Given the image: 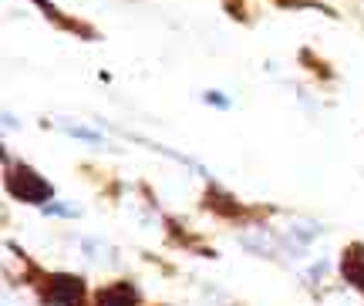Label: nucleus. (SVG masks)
Returning a JSON list of instances; mask_svg holds the SVG:
<instances>
[{
    "label": "nucleus",
    "instance_id": "nucleus-3",
    "mask_svg": "<svg viewBox=\"0 0 364 306\" xmlns=\"http://www.w3.org/2000/svg\"><path fill=\"white\" fill-rule=\"evenodd\" d=\"M341 269H344V280L364 290V246H351L344 259H341Z\"/></svg>",
    "mask_w": 364,
    "mask_h": 306
},
{
    "label": "nucleus",
    "instance_id": "nucleus-7",
    "mask_svg": "<svg viewBox=\"0 0 364 306\" xmlns=\"http://www.w3.org/2000/svg\"><path fill=\"white\" fill-rule=\"evenodd\" d=\"M206 102H209V104H216V108H230V102L223 98L220 91H209V94H206Z\"/></svg>",
    "mask_w": 364,
    "mask_h": 306
},
{
    "label": "nucleus",
    "instance_id": "nucleus-4",
    "mask_svg": "<svg viewBox=\"0 0 364 306\" xmlns=\"http://www.w3.org/2000/svg\"><path fill=\"white\" fill-rule=\"evenodd\" d=\"M98 306H135V290L132 286H115L98 296Z\"/></svg>",
    "mask_w": 364,
    "mask_h": 306
},
{
    "label": "nucleus",
    "instance_id": "nucleus-5",
    "mask_svg": "<svg viewBox=\"0 0 364 306\" xmlns=\"http://www.w3.org/2000/svg\"><path fill=\"white\" fill-rule=\"evenodd\" d=\"M58 128H61V131H68V135H71V138H85V141H102V135H98V131H91V128H85V125H71V121H68V118H61V121H58Z\"/></svg>",
    "mask_w": 364,
    "mask_h": 306
},
{
    "label": "nucleus",
    "instance_id": "nucleus-8",
    "mask_svg": "<svg viewBox=\"0 0 364 306\" xmlns=\"http://www.w3.org/2000/svg\"><path fill=\"white\" fill-rule=\"evenodd\" d=\"M324 273H327V263H317V266H314L311 273H307V280H311V283H314V280H321Z\"/></svg>",
    "mask_w": 364,
    "mask_h": 306
},
{
    "label": "nucleus",
    "instance_id": "nucleus-1",
    "mask_svg": "<svg viewBox=\"0 0 364 306\" xmlns=\"http://www.w3.org/2000/svg\"><path fill=\"white\" fill-rule=\"evenodd\" d=\"M7 189L11 195H17L21 202H48L51 199V185L41 179L34 168H14L11 175H7Z\"/></svg>",
    "mask_w": 364,
    "mask_h": 306
},
{
    "label": "nucleus",
    "instance_id": "nucleus-6",
    "mask_svg": "<svg viewBox=\"0 0 364 306\" xmlns=\"http://www.w3.org/2000/svg\"><path fill=\"white\" fill-rule=\"evenodd\" d=\"M44 212L48 216H81V205L78 202H48Z\"/></svg>",
    "mask_w": 364,
    "mask_h": 306
},
{
    "label": "nucleus",
    "instance_id": "nucleus-2",
    "mask_svg": "<svg viewBox=\"0 0 364 306\" xmlns=\"http://www.w3.org/2000/svg\"><path fill=\"white\" fill-rule=\"evenodd\" d=\"M48 283H51V286H48V293H51L54 306H78L81 303L85 286H81L78 276H65V273H58V276H51Z\"/></svg>",
    "mask_w": 364,
    "mask_h": 306
}]
</instances>
